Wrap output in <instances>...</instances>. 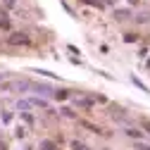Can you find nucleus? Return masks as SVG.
Returning <instances> with one entry per match:
<instances>
[{"label":"nucleus","instance_id":"obj_1","mask_svg":"<svg viewBox=\"0 0 150 150\" xmlns=\"http://www.w3.org/2000/svg\"><path fill=\"white\" fill-rule=\"evenodd\" d=\"M0 88H3V91H10V93H19V96H26V93L31 91V81H26V79H14V81H5Z\"/></svg>","mask_w":150,"mask_h":150},{"label":"nucleus","instance_id":"obj_2","mask_svg":"<svg viewBox=\"0 0 150 150\" xmlns=\"http://www.w3.org/2000/svg\"><path fill=\"white\" fill-rule=\"evenodd\" d=\"M29 43H31V38L24 31H14V33H10V38H7V45H29Z\"/></svg>","mask_w":150,"mask_h":150},{"label":"nucleus","instance_id":"obj_3","mask_svg":"<svg viewBox=\"0 0 150 150\" xmlns=\"http://www.w3.org/2000/svg\"><path fill=\"white\" fill-rule=\"evenodd\" d=\"M115 19H117V22L134 19V7H115Z\"/></svg>","mask_w":150,"mask_h":150},{"label":"nucleus","instance_id":"obj_4","mask_svg":"<svg viewBox=\"0 0 150 150\" xmlns=\"http://www.w3.org/2000/svg\"><path fill=\"white\" fill-rule=\"evenodd\" d=\"M29 93H41V96H52L55 93V86H50V83H33L31 81V91Z\"/></svg>","mask_w":150,"mask_h":150},{"label":"nucleus","instance_id":"obj_5","mask_svg":"<svg viewBox=\"0 0 150 150\" xmlns=\"http://www.w3.org/2000/svg\"><path fill=\"white\" fill-rule=\"evenodd\" d=\"M124 134L129 136V138H134V141H143V129H138V126H126L124 129Z\"/></svg>","mask_w":150,"mask_h":150},{"label":"nucleus","instance_id":"obj_6","mask_svg":"<svg viewBox=\"0 0 150 150\" xmlns=\"http://www.w3.org/2000/svg\"><path fill=\"white\" fill-rule=\"evenodd\" d=\"M10 26H12L10 12H7L5 7H0V29H3V31H10Z\"/></svg>","mask_w":150,"mask_h":150},{"label":"nucleus","instance_id":"obj_7","mask_svg":"<svg viewBox=\"0 0 150 150\" xmlns=\"http://www.w3.org/2000/svg\"><path fill=\"white\" fill-rule=\"evenodd\" d=\"M38 150H60V145H57V141L41 138V141H38Z\"/></svg>","mask_w":150,"mask_h":150},{"label":"nucleus","instance_id":"obj_8","mask_svg":"<svg viewBox=\"0 0 150 150\" xmlns=\"http://www.w3.org/2000/svg\"><path fill=\"white\" fill-rule=\"evenodd\" d=\"M134 22L136 24H150V10H141L134 14Z\"/></svg>","mask_w":150,"mask_h":150},{"label":"nucleus","instance_id":"obj_9","mask_svg":"<svg viewBox=\"0 0 150 150\" xmlns=\"http://www.w3.org/2000/svg\"><path fill=\"white\" fill-rule=\"evenodd\" d=\"M69 96H71V93H69L67 88H55V93H52V98L57 100V103H64V100H67Z\"/></svg>","mask_w":150,"mask_h":150},{"label":"nucleus","instance_id":"obj_10","mask_svg":"<svg viewBox=\"0 0 150 150\" xmlns=\"http://www.w3.org/2000/svg\"><path fill=\"white\" fill-rule=\"evenodd\" d=\"M76 107L88 110V107H93V100H91V98H76Z\"/></svg>","mask_w":150,"mask_h":150},{"label":"nucleus","instance_id":"obj_11","mask_svg":"<svg viewBox=\"0 0 150 150\" xmlns=\"http://www.w3.org/2000/svg\"><path fill=\"white\" fill-rule=\"evenodd\" d=\"M71 150H93V148L86 145L83 141H71Z\"/></svg>","mask_w":150,"mask_h":150},{"label":"nucleus","instance_id":"obj_12","mask_svg":"<svg viewBox=\"0 0 150 150\" xmlns=\"http://www.w3.org/2000/svg\"><path fill=\"white\" fill-rule=\"evenodd\" d=\"M131 83H134V86H136V88H141V91H143V93H150V88H148V86H145V83H143V81H141V79H136V76H131Z\"/></svg>","mask_w":150,"mask_h":150},{"label":"nucleus","instance_id":"obj_13","mask_svg":"<svg viewBox=\"0 0 150 150\" xmlns=\"http://www.w3.org/2000/svg\"><path fill=\"white\" fill-rule=\"evenodd\" d=\"M31 71H33V74H41V76H48V79H57V76H55L52 71H48V69H38V67H33Z\"/></svg>","mask_w":150,"mask_h":150},{"label":"nucleus","instance_id":"obj_14","mask_svg":"<svg viewBox=\"0 0 150 150\" xmlns=\"http://www.w3.org/2000/svg\"><path fill=\"white\" fill-rule=\"evenodd\" d=\"M81 3H83V5H91V7H98V10H103V7H105L103 0H81Z\"/></svg>","mask_w":150,"mask_h":150},{"label":"nucleus","instance_id":"obj_15","mask_svg":"<svg viewBox=\"0 0 150 150\" xmlns=\"http://www.w3.org/2000/svg\"><path fill=\"white\" fill-rule=\"evenodd\" d=\"M91 100H93V103L105 105V103H107V96H103V93H93V96H91Z\"/></svg>","mask_w":150,"mask_h":150},{"label":"nucleus","instance_id":"obj_16","mask_svg":"<svg viewBox=\"0 0 150 150\" xmlns=\"http://www.w3.org/2000/svg\"><path fill=\"white\" fill-rule=\"evenodd\" d=\"M136 150H150V143H145V141H136Z\"/></svg>","mask_w":150,"mask_h":150},{"label":"nucleus","instance_id":"obj_17","mask_svg":"<svg viewBox=\"0 0 150 150\" xmlns=\"http://www.w3.org/2000/svg\"><path fill=\"white\" fill-rule=\"evenodd\" d=\"M124 41H126V43H136V41H138V36H136V33H126V36H124Z\"/></svg>","mask_w":150,"mask_h":150},{"label":"nucleus","instance_id":"obj_18","mask_svg":"<svg viewBox=\"0 0 150 150\" xmlns=\"http://www.w3.org/2000/svg\"><path fill=\"white\" fill-rule=\"evenodd\" d=\"M0 117H3V124H10L12 122V112H3Z\"/></svg>","mask_w":150,"mask_h":150},{"label":"nucleus","instance_id":"obj_19","mask_svg":"<svg viewBox=\"0 0 150 150\" xmlns=\"http://www.w3.org/2000/svg\"><path fill=\"white\" fill-rule=\"evenodd\" d=\"M3 5H5V10H12L17 5V0H3Z\"/></svg>","mask_w":150,"mask_h":150},{"label":"nucleus","instance_id":"obj_20","mask_svg":"<svg viewBox=\"0 0 150 150\" xmlns=\"http://www.w3.org/2000/svg\"><path fill=\"white\" fill-rule=\"evenodd\" d=\"M22 119H24V122H26V124H33V117H31V115H29V112H22Z\"/></svg>","mask_w":150,"mask_h":150},{"label":"nucleus","instance_id":"obj_21","mask_svg":"<svg viewBox=\"0 0 150 150\" xmlns=\"http://www.w3.org/2000/svg\"><path fill=\"white\" fill-rule=\"evenodd\" d=\"M14 136H17V138H24V136H26V129H24V126H19V129H17V134H14Z\"/></svg>","mask_w":150,"mask_h":150},{"label":"nucleus","instance_id":"obj_22","mask_svg":"<svg viewBox=\"0 0 150 150\" xmlns=\"http://www.w3.org/2000/svg\"><path fill=\"white\" fill-rule=\"evenodd\" d=\"M62 115H64V117H69V119H71V117H76V115H74V112H71L69 107H64V110H62Z\"/></svg>","mask_w":150,"mask_h":150},{"label":"nucleus","instance_id":"obj_23","mask_svg":"<svg viewBox=\"0 0 150 150\" xmlns=\"http://www.w3.org/2000/svg\"><path fill=\"white\" fill-rule=\"evenodd\" d=\"M126 3H129V7H138V5H141V0H126Z\"/></svg>","mask_w":150,"mask_h":150},{"label":"nucleus","instance_id":"obj_24","mask_svg":"<svg viewBox=\"0 0 150 150\" xmlns=\"http://www.w3.org/2000/svg\"><path fill=\"white\" fill-rule=\"evenodd\" d=\"M143 129L148 131V136H150V122H143Z\"/></svg>","mask_w":150,"mask_h":150},{"label":"nucleus","instance_id":"obj_25","mask_svg":"<svg viewBox=\"0 0 150 150\" xmlns=\"http://www.w3.org/2000/svg\"><path fill=\"white\" fill-rule=\"evenodd\" d=\"M105 5H117V0H103Z\"/></svg>","mask_w":150,"mask_h":150},{"label":"nucleus","instance_id":"obj_26","mask_svg":"<svg viewBox=\"0 0 150 150\" xmlns=\"http://www.w3.org/2000/svg\"><path fill=\"white\" fill-rule=\"evenodd\" d=\"M0 150H7V143H3V141H0Z\"/></svg>","mask_w":150,"mask_h":150},{"label":"nucleus","instance_id":"obj_27","mask_svg":"<svg viewBox=\"0 0 150 150\" xmlns=\"http://www.w3.org/2000/svg\"><path fill=\"white\" fill-rule=\"evenodd\" d=\"M148 69H150V62H148Z\"/></svg>","mask_w":150,"mask_h":150},{"label":"nucleus","instance_id":"obj_28","mask_svg":"<svg viewBox=\"0 0 150 150\" xmlns=\"http://www.w3.org/2000/svg\"><path fill=\"white\" fill-rule=\"evenodd\" d=\"M29 150H31V148H29Z\"/></svg>","mask_w":150,"mask_h":150}]
</instances>
